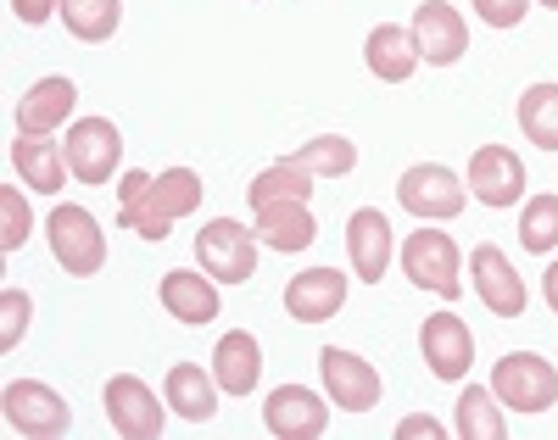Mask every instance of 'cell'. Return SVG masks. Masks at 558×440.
I'll return each mask as SVG.
<instances>
[{
    "mask_svg": "<svg viewBox=\"0 0 558 440\" xmlns=\"http://www.w3.org/2000/svg\"><path fill=\"white\" fill-rule=\"evenodd\" d=\"M520 129L542 151H558V84H531L520 95Z\"/></svg>",
    "mask_w": 558,
    "mask_h": 440,
    "instance_id": "28",
    "label": "cell"
},
{
    "mask_svg": "<svg viewBox=\"0 0 558 440\" xmlns=\"http://www.w3.org/2000/svg\"><path fill=\"white\" fill-rule=\"evenodd\" d=\"M291 162H302L313 179H341V173H352V168H357V145H352L347 134H318V139H307V145H302V151H296Z\"/></svg>",
    "mask_w": 558,
    "mask_h": 440,
    "instance_id": "30",
    "label": "cell"
},
{
    "mask_svg": "<svg viewBox=\"0 0 558 440\" xmlns=\"http://www.w3.org/2000/svg\"><path fill=\"white\" fill-rule=\"evenodd\" d=\"M536 7H547V12H558V0H536Z\"/></svg>",
    "mask_w": 558,
    "mask_h": 440,
    "instance_id": "37",
    "label": "cell"
},
{
    "mask_svg": "<svg viewBox=\"0 0 558 440\" xmlns=\"http://www.w3.org/2000/svg\"><path fill=\"white\" fill-rule=\"evenodd\" d=\"M391 252H397V240H391V218L380 207H357L347 218V257H352V273L363 284H380L386 268H391Z\"/></svg>",
    "mask_w": 558,
    "mask_h": 440,
    "instance_id": "15",
    "label": "cell"
},
{
    "mask_svg": "<svg viewBox=\"0 0 558 440\" xmlns=\"http://www.w3.org/2000/svg\"><path fill=\"white\" fill-rule=\"evenodd\" d=\"M418 352H425L436 379H463L470 363H475V334L458 313H436V318H425V329H418Z\"/></svg>",
    "mask_w": 558,
    "mask_h": 440,
    "instance_id": "16",
    "label": "cell"
},
{
    "mask_svg": "<svg viewBox=\"0 0 558 440\" xmlns=\"http://www.w3.org/2000/svg\"><path fill=\"white\" fill-rule=\"evenodd\" d=\"M263 424L279 440H318L324 429H330V402L307 384H279L263 402Z\"/></svg>",
    "mask_w": 558,
    "mask_h": 440,
    "instance_id": "11",
    "label": "cell"
},
{
    "mask_svg": "<svg viewBox=\"0 0 558 440\" xmlns=\"http://www.w3.org/2000/svg\"><path fill=\"white\" fill-rule=\"evenodd\" d=\"M307 195H313V173H307L302 162H291V157L268 162V168L246 184V201H252V207H268V201H307Z\"/></svg>",
    "mask_w": 558,
    "mask_h": 440,
    "instance_id": "26",
    "label": "cell"
},
{
    "mask_svg": "<svg viewBox=\"0 0 558 440\" xmlns=\"http://www.w3.org/2000/svg\"><path fill=\"white\" fill-rule=\"evenodd\" d=\"M520 246L531 257H547L558 252V190H542L520 207Z\"/></svg>",
    "mask_w": 558,
    "mask_h": 440,
    "instance_id": "29",
    "label": "cell"
},
{
    "mask_svg": "<svg viewBox=\"0 0 558 440\" xmlns=\"http://www.w3.org/2000/svg\"><path fill=\"white\" fill-rule=\"evenodd\" d=\"M78 107V84L51 73V78H34L17 101V134H57Z\"/></svg>",
    "mask_w": 558,
    "mask_h": 440,
    "instance_id": "17",
    "label": "cell"
},
{
    "mask_svg": "<svg viewBox=\"0 0 558 440\" xmlns=\"http://www.w3.org/2000/svg\"><path fill=\"white\" fill-rule=\"evenodd\" d=\"M57 17L68 23L73 39L101 45V39H112L118 23H123V0H62V12H57Z\"/></svg>",
    "mask_w": 558,
    "mask_h": 440,
    "instance_id": "27",
    "label": "cell"
},
{
    "mask_svg": "<svg viewBox=\"0 0 558 440\" xmlns=\"http://www.w3.org/2000/svg\"><path fill=\"white\" fill-rule=\"evenodd\" d=\"M28 229H34V218H28L23 190H17V184H7V190H0V246L17 252L23 240H28Z\"/></svg>",
    "mask_w": 558,
    "mask_h": 440,
    "instance_id": "31",
    "label": "cell"
},
{
    "mask_svg": "<svg viewBox=\"0 0 558 440\" xmlns=\"http://www.w3.org/2000/svg\"><path fill=\"white\" fill-rule=\"evenodd\" d=\"M492 390H497V402L514 407V413H547L558 402V368L536 352H508L492 368Z\"/></svg>",
    "mask_w": 558,
    "mask_h": 440,
    "instance_id": "6",
    "label": "cell"
},
{
    "mask_svg": "<svg viewBox=\"0 0 558 440\" xmlns=\"http://www.w3.org/2000/svg\"><path fill=\"white\" fill-rule=\"evenodd\" d=\"M252 7H257V0H252Z\"/></svg>",
    "mask_w": 558,
    "mask_h": 440,
    "instance_id": "38",
    "label": "cell"
},
{
    "mask_svg": "<svg viewBox=\"0 0 558 440\" xmlns=\"http://www.w3.org/2000/svg\"><path fill=\"white\" fill-rule=\"evenodd\" d=\"M470 279H475V296L486 302V313H497V318H525L531 290H525V279L514 273V262H508L502 246H475V252H470Z\"/></svg>",
    "mask_w": 558,
    "mask_h": 440,
    "instance_id": "13",
    "label": "cell"
},
{
    "mask_svg": "<svg viewBox=\"0 0 558 440\" xmlns=\"http://www.w3.org/2000/svg\"><path fill=\"white\" fill-rule=\"evenodd\" d=\"M45 234H51V257L73 273V279H89L107 268V234L96 223L89 207H57L45 218Z\"/></svg>",
    "mask_w": 558,
    "mask_h": 440,
    "instance_id": "3",
    "label": "cell"
},
{
    "mask_svg": "<svg viewBox=\"0 0 558 440\" xmlns=\"http://www.w3.org/2000/svg\"><path fill=\"white\" fill-rule=\"evenodd\" d=\"M341 307H347V273H336V268H307L286 284V313L296 323H324Z\"/></svg>",
    "mask_w": 558,
    "mask_h": 440,
    "instance_id": "18",
    "label": "cell"
},
{
    "mask_svg": "<svg viewBox=\"0 0 558 440\" xmlns=\"http://www.w3.org/2000/svg\"><path fill=\"white\" fill-rule=\"evenodd\" d=\"M413 45H418V62L452 68L470 51V23H463V12L447 7V0H425V7L413 12Z\"/></svg>",
    "mask_w": 558,
    "mask_h": 440,
    "instance_id": "14",
    "label": "cell"
},
{
    "mask_svg": "<svg viewBox=\"0 0 558 440\" xmlns=\"http://www.w3.org/2000/svg\"><path fill=\"white\" fill-rule=\"evenodd\" d=\"M28 318H34V302L23 290H7L0 296V352H17V340L28 334Z\"/></svg>",
    "mask_w": 558,
    "mask_h": 440,
    "instance_id": "32",
    "label": "cell"
},
{
    "mask_svg": "<svg viewBox=\"0 0 558 440\" xmlns=\"http://www.w3.org/2000/svg\"><path fill=\"white\" fill-rule=\"evenodd\" d=\"M162 396L179 418H191V424H207L218 413V379L202 374V363H173L168 379H162Z\"/></svg>",
    "mask_w": 558,
    "mask_h": 440,
    "instance_id": "24",
    "label": "cell"
},
{
    "mask_svg": "<svg viewBox=\"0 0 558 440\" xmlns=\"http://www.w3.org/2000/svg\"><path fill=\"white\" fill-rule=\"evenodd\" d=\"M452 435H458V440H502V435H508V418H502V407H497V390H492V384H470V390L458 396Z\"/></svg>",
    "mask_w": 558,
    "mask_h": 440,
    "instance_id": "25",
    "label": "cell"
},
{
    "mask_svg": "<svg viewBox=\"0 0 558 440\" xmlns=\"http://www.w3.org/2000/svg\"><path fill=\"white\" fill-rule=\"evenodd\" d=\"M397 435H425V440H441L447 429H441L430 413H418V418H402V424H397Z\"/></svg>",
    "mask_w": 558,
    "mask_h": 440,
    "instance_id": "35",
    "label": "cell"
},
{
    "mask_svg": "<svg viewBox=\"0 0 558 440\" xmlns=\"http://www.w3.org/2000/svg\"><path fill=\"white\" fill-rule=\"evenodd\" d=\"M257 212V240L268 252H307L313 240H318V223H313V212H307V201H268V207H252Z\"/></svg>",
    "mask_w": 558,
    "mask_h": 440,
    "instance_id": "22",
    "label": "cell"
},
{
    "mask_svg": "<svg viewBox=\"0 0 558 440\" xmlns=\"http://www.w3.org/2000/svg\"><path fill=\"white\" fill-rule=\"evenodd\" d=\"M213 379H218L223 396H252L257 379H263V346H257V334L229 329L218 346H213Z\"/></svg>",
    "mask_w": 558,
    "mask_h": 440,
    "instance_id": "20",
    "label": "cell"
},
{
    "mask_svg": "<svg viewBox=\"0 0 558 440\" xmlns=\"http://www.w3.org/2000/svg\"><path fill=\"white\" fill-rule=\"evenodd\" d=\"M157 296L168 307V318L179 323H213L218 318V279L213 273H191V268H168L162 284H157Z\"/></svg>",
    "mask_w": 558,
    "mask_h": 440,
    "instance_id": "19",
    "label": "cell"
},
{
    "mask_svg": "<svg viewBox=\"0 0 558 440\" xmlns=\"http://www.w3.org/2000/svg\"><path fill=\"white\" fill-rule=\"evenodd\" d=\"M101 402H107V424L123 440H157L168 429V396L157 402V390L140 374H112L107 390H101Z\"/></svg>",
    "mask_w": 558,
    "mask_h": 440,
    "instance_id": "5",
    "label": "cell"
},
{
    "mask_svg": "<svg viewBox=\"0 0 558 440\" xmlns=\"http://www.w3.org/2000/svg\"><path fill=\"white\" fill-rule=\"evenodd\" d=\"M202 173L196 168H168V173H157L140 195H123L118 201V223L123 229H134L140 240H168V229L179 223V218H191L196 207H202Z\"/></svg>",
    "mask_w": 558,
    "mask_h": 440,
    "instance_id": "1",
    "label": "cell"
},
{
    "mask_svg": "<svg viewBox=\"0 0 558 440\" xmlns=\"http://www.w3.org/2000/svg\"><path fill=\"white\" fill-rule=\"evenodd\" d=\"M257 229L235 223V218H213L202 234H196V262L202 273H213L218 284H246L257 273Z\"/></svg>",
    "mask_w": 558,
    "mask_h": 440,
    "instance_id": "4",
    "label": "cell"
},
{
    "mask_svg": "<svg viewBox=\"0 0 558 440\" xmlns=\"http://www.w3.org/2000/svg\"><path fill=\"white\" fill-rule=\"evenodd\" d=\"M542 296H547V307L558 313V262H547V273H542Z\"/></svg>",
    "mask_w": 558,
    "mask_h": 440,
    "instance_id": "36",
    "label": "cell"
},
{
    "mask_svg": "<svg viewBox=\"0 0 558 440\" xmlns=\"http://www.w3.org/2000/svg\"><path fill=\"white\" fill-rule=\"evenodd\" d=\"M62 157H68V173L78 184H107L123 162V134L112 118H78V123H68Z\"/></svg>",
    "mask_w": 558,
    "mask_h": 440,
    "instance_id": "7",
    "label": "cell"
},
{
    "mask_svg": "<svg viewBox=\"0 0 558 440\" xmlns=\"http://www.w3.org/2000/svg\"><path fill=\"white\" fill-rule=\"evenodd\" d=\"M318 374H324V396H330L341 413H368V407H380V368L363 363L357 352L324 346V352H318Z\"/></svg>",
    "mask_w": 558,
    "mask_h": 440,
    "instance_id": "10",
    "label": "cell"
},
{
    "mask_svg": "<svg viewBox=\"0 0 558 440\" xmlns=\"http://www.w3.org/2000/svg\"><path fill=\"white\" fill-rule=\"evenodd\" d=\"M363 62H368V73H375L380 84H408V78H413V68H418L413 28H402V23H380V28H368V39H363Z\"/></svg>",
    "mask_w": 558,
    "mask_h": 440,
    "instance_id": "21",
    "label": "cell"
},
{
    "mask_svg": "<svg viewBox=\"0 0 558 440\" xmlns=\"http://www.w3.org/2000/svg\"><path fill=\"white\" fill-rule=\"evenodd\" d=\"M531 12V0H475V17L486 28H520Z\"/></svg>",
    "mask_w": 558,
    "mask_h": 440,
    "instance_id": "33",
    "label": "cell"
},
{
    "mask_svg": "<svg viewBox=\"0 0 558 440\" xmlns=\"http://www.w3.org/2000/svg\"><path fill=\"white\" fill-rule=\"evenodd\" d=\"M57 12H62V0H12V17H17V23H28V28L51 23Z\"/></svg>",
    "mask_w": 558,
    "mask_h": 440,
    "instance_id": "34",
    "label": "cell"
},
{
    "mask_svg": "<svg viewBox=\"0 0 558 440\" xmlns=\"http://www.w3.org/2000/svg\"><path fill=\"white\" fill-rule=\"evenodd\" d=\"M402 273L418 284V290H430V296H458L463 290V257H458V240L447 229H413L402 240Z\"/></svg>",
    "mask_w": 558,
    "mask_h": 440,
    "instance_id": "2",
    "label": "cell"
},
{
    "mask_svg": "<svg viewBox=\"0 0 558 440\" xmlns=\"http://www.w3.org/2000/svg\"><path fill=\"white\" fill-rule=\"evenodd\" d=\"M397 201L418 218V223H447L463 212V179L447 162H413L397 179Z\"/></svg>",
    "mask_w": 558,
    "mask_h": 440,
    "instance_id": "8",
    "label": "cell"
},
{
    "mask_svg": "<svg viewBox=\"0 0 558 440\" xmlns=\"http://www.w3.org/2000/svg\"><path fill=\"white\" fill-rule=\"evenodd\" d=\"M470 195L492 212L525 201V162L514 157V145H481L470 157Z\"/></svg>",
    "mask_w": 558,
    "mask_h": 440,
    "instance_id": "12",
    "label": "cell"
},
{
    "mask_svg": "<svg viewBox=\"0 0 558 440\" xmlns=\"http://www.w3.org/2000/svg\"><path fill=\"white\" fill-rule=\"evenodd\" d=\"M0 407H7V424L17 435H28V440H51V435L73 429V407L39 379H12L7 396H0Z\"/></svg>",
    "mask_w": 558,
    "mask_h": 440,
    "instance_id": "9",
    "label": "cell"
},
{
    "mask_svg": "<svg viewBox=\"0 0 558 440\" xmlns=\"http://www.w3.org/2000/svg\"><path fill=\"white\" fill-rule=\"evenodd\" d=\"M12 168L23 173L28 190L39 195H57L62 179H68V157H62V145L51 134H17L12 139Z\"/></svg>",
    "mask_w": 558,
    "mask_h": 440,
    "instance_id": "23",
    "label": "cell"
}]
</instances>
